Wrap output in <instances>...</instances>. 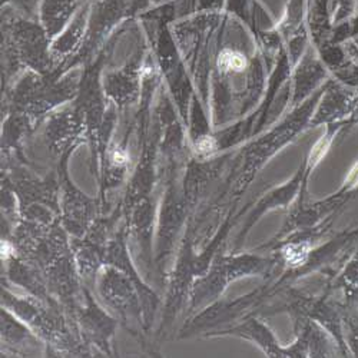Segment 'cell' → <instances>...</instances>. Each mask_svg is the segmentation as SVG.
Listing matches in <instances>:
<instances>
[{
	"instance_id": "cell-1",
	"label": "cell",
	"mask_w": 358,
	"mask_h": 358,
	"mask_svg": "<svg viewBox=\"0 0 358 358\" xmlns=\"http://www.w3.org/2000/svg\"><path fill=\"white\" fill-rule=\"evenodd\" d=\"M247 66V60L245 57L238 53V52L225 51L222 52L221 57H219V68L224 71H235L239 72Z\"/></svg>"
},
{
	"instance_id": "cell-3",
	"label": "cell",
	"mask_w": 358,
	"mask_h": 358,
	"mask_svg": "<svg viewBox=\"0 0 358 358\" xmlns=\"http://www.w3.org/2000/svg\"><path fill=\"white\" fill-rule=\"evenodd\" d=\"M347 182L351 183V185H356L358 183V162L354 165V168L351 169V172L348 174L347 177Z\"/></svg>"
},
{
	"instance_id": "cell-2",
	"label": "cell",
	"mask_w": 358,
	"mask_h": 358,
	"mask_svg": "<svg viewBox=\"0 0 358 358\" xmlns=\"http://www.w3.org/2000/svg\"><path fill=\"white\" fill-rule=\"evenodd\" d=\"M328 145H330V142L327 141V139H321L315 146H314V149H312V152H311V163H317L324 155L327 152V149H328Z\"/></svg>"
},
{
	"instance_id": "cell-4",
	"label": "cell",
	"mask_w": 358,
	"mask_h": 358,
	"mask_svg": "<svg viewBox=\"0 0 358 358\" xmlns=\"http://www.w3.org/2000/svg\"><path fill=\"white\" fill-rule=\"evenodd\" d=\"M199 148H201V151H211V149L214 148V142H212V139L206 138V139H204V141H201V142H199Z\"/></svg>"
}]
</instances>
